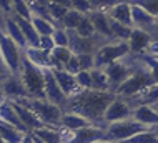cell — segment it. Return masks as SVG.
Returning <instances> with one entry per match:
<instances>
[{
    "label": "cell",
    "mask_w": 158,
    "mask_h": 143,
    "mask_svg": "<svg viewBox=\"0 0 158 143\" xmlns=\"http://www.w3.org/2000/svg\"><path fill=\"white\" fill-rule=\"evenodd\" d=\"M117 95L113 92H97V90H78L72 97L67 98L63 105V111H73L82 115L83 118L90 120L95 127L106 128L103 116L108 105L112 103Z\"/></svg>",
    "instance_id": "obj_1"
},
{
    "label": "cell",
    "mask_w": 158,
    "mask_h": 143,
    "mask_svg": "<svg viewBox=\"0 0 158 143\" xmlns=\"http://www.w3.org/2000/svg\"><path fill=\"white\" fill-rule=\"evenodd\" d=\"M135 55V53H133ZM136 58V68L135 72L130 75V78H128L123 85H120L117 88V92L115 95L117 97H122V98H133L136 95H140L143 92V90L150 88V86L156 85L155 80H153L150 70H148L147 67H145V63L142 62V58H140V55H135Z\"/></svg>",
    "instance_id": "obj_2"
},
{
    "label": "cell",
    "mask_w": 158,
    "mask_h": 143,
    "mask_svg": "<svg viewBox=\"0 0 158 143\" xmlns=\"http://www.w3.org/2000/svg\"><path fill=\"white\" fill-rule=\"evenodd\" d=\"M2 19V15H0ZM23 50L7 35L0 22V63L7 68L8 75H20L22 70Z\"/></svg>",
    "instance_id": "obj_3"
},
{
    "label": "cell",
    "mask_w": 158,
    "mask_h": 143,
    "mask_svg": "<svg viewBox=\"0 0 158 143\" xmlns=\"http://www.w3.org/2000/svg\"><path fill=\"white\" fill-rule=\"evenodd\" d=\"M17 103L30 108L35 113L40 122L48 128H62V116H63V110L62 107L53 105L48 100H37V98H22Z\"/></svg>",
    "instance_id": "obj_4"
},
{
    "label": "cell",
    "mask_w": 158,
    "mask_h": 143,
    "mask_svg": "<svg viewBox=\"0 0 158 143\" xmlns=\"http://www.w3.org/2000/svg\"><path fill=\"white\" fill-rule=\"evenodd\" d=\"M20 78H22L25 88H27L28 98H37V100H47L45 95V75L44 68H38L37 65L30 63L23 55L22 60V70H20Z\"/></svg>",
    "instance_id": "obj_5"
},
{
    "label": "cell",
    "mask_w": 158,
    "mask_h": 143,
    "mask_svg": "<svg viewBox=\"0 0 158 143\" xmlns=\"http://www.w3.org/2000/svg\"><path fill=\"white\" fill-rule=\"evenodd\" d=\"M135 68H136V58L133 53H128L127 57H123L118 62H113L103 67L106 77H108V82H110V90L113 93L117 92L118 86L123 85L130 78V75L135 72Z\"/></svg>",
    "instance_id": "obj_6"
},
{
    "label": "cell",
    "mask_w": 158,
    "mask_h": 143,
    "mask_svg": "<svg viewBox=\"0 0 158 143\" xmlns=\"http://www.w3.org/2000/svg\"><path fill=\"white\" fill-rule=\"evenodd\" d=\"M147 130H152V128L145 127V125H142L133 118H128V120H122V122L106 125V135H108V138L112 141L123 143V141L130 140L131 137L138 135V133L147 132Z\"/></svg>",
    "instance_id": "obj_7"
},
{
    "label": "cell",
    "mask_w": 158,
    "mask_h": 143,
    "mask_svg": "<svg viewBox=\"0 0 158 143\" xmlns=\"http://www.w3.org/2000/svg\"><path fill=\"white\" fill-rule=\"evenodd\" d=\"M128 53H130V47L127 42L112 40L95 53V68H103L113 62H118Z\"/></svg>",
    "instance_id": "obj_8"
},
{
    "label": "cell",
    "mask_w": 158,
    "mask_h": 143,
    "mask_svg": "<svg viewBox=\"0 0 158 143\" xmlns=\"http://www.w3.org/2000/svg\"><path fill=\"white\" fill-rule=\"evenodd\" d=\"M133 110L135 108L131 107L125 98L117 97L108 105V108H106L103 122H105V125H110V123H115V122H122V120H128L133 115Z\"/></svg>",
    "instance_id": "obj_9"
},
{
    "label": "cell",
    "mask_w": 158,
    "mask_h": 143,
    "mask_svg": "<svg viewBox=\"0 0 158 143\" xmlns=\"http://www.w3.org/2000/svg\"><path fill=\"white\" fill-rule=\"evenodd\" d=\"M0 86H2L7 100L19 102V100H22V98H28L27 88H25L20 75H7L5 78L0 82Z\"/></svg>",
    "instance_id": "obj_10"
},
{
    "label": "cell",
    "mask_w": 158,
    "mask_h": 143,
    "mask_svg": "<svg viewBox=\"0 0 158 143\" xmlns=\"http://www.w3.org/2000/svg\"><path fill=\"white\" fill-rule=\"evenodd\" d=\"M103 140H110L108 135H106V128L90 125V127H85L73 132L68 143H97Z\"/></svg>",
    "instance_id": "obj_11"
},
{
    "label": "cell",
    "mask_w": 158,
    "mask_h": 143,
    "mask_svg": "<svg viewBox=\"0 0 158 143\" xmlns=\"http://www.w3.org/2000/svg\"><path fill=\"white\" fill-rule=\"evenodd\" d=\"M44 75H45V95H47V100L53 105L62 107L67 103V95L62 92L58 82L55 80V75L52 72V68H44Z\"/></svg>",
    "instance_id": "obj_12"
},
{
    "label": "cell",
    "mask_w": 158,
    "mask_h": 143,
    "mask_svg": "<svg viewBox=\"0 0 158 143\" xmlns=\"http://www.w3.org/2000/svg\"><path fill=\"white\" fill-rule=\"evenodd\" d=\"M152 42H153V38L148 32H145L142 28H133L127 43H128V47H130V53L140 55V53H145V52L148 50V47L152 45Z\"/></svg>",
    "instance_id": "obj_13"
},
{
    "label": "cell",
    "mask_w": 158,
    "mask_h": 143,
    "mask_svg": "<svg viewBox=\"0 0 158 143\" xmlns=\"http://www.w3.org/2000/svg\"><path fill=\"white\" fill-rule=\"evenodd\" d=\"M87 17L92 20L93 27H95V32L98 33V35H102L103 38H106V40H117V38L113 37L112 27H110V17H108L106 12L92 10Z\"/></svg>",
    "instance_id": "obj_14"
},
{
    "label": "cell",
    "mask_w": 158,
    "mask_h": 143,
    "mask_svg": "<svg viewBox=\"0 0 158 143\" xmlns=\"http://www.w3.org/2000/svg\"><path fill=\"white\" fill-rule=\"evenodd\" d=\"M0 22H2V27H3V30L7 32V35L10 37L12 40H14L22 50L27 48V47H28V45H27V40H25L22 30H20L19 23L15 22L14 17H12V15H2Z\"/></svg>",
    "instance_id": "obj_15"
},
{
    "label": "cell",
    "mask_w": 158,
    "mask_h": 143,
    "mask_svg": "<svg viewBox=\"0 0 158 143\" xmlns=\"http://www.w3.org/2000/svg\"><path fill=\"white\" fill-rule=\"evenodd\" d=\"M23 55L28 62L37 65L38 68H52V52L35 48V47H27L23 50Z\"/></svg>",
    "instance_id": "obj_16"
},
{
    "label": "cell",
    "mask_w": 158,
    "mask_h": 143,
    "mask_svg": "<svg viewBox=\"0 0 158 143\" xmlns=\"http://www.w3.org/2000/svg\"><path fill=\"white\" fill-rule=\"evenodd\" d=\"M12 102V100H10ZM12 105H14L15 108V111H17V115L20 116V120H22V123L27 127L28 132H33V130H38V128H45V125L40 122V118L33 113V111L30 110V108H27V107H23V105H20V103H17V102H12Z\"/></svg>",
    "instance_id": "obj_17"
},
{
    "label": "cell",
    "mask_w": 158,
    "mask_h": 143,
    "mask_svg": "<svg viewBox=\"0 0 158 143\" xmlns=\"http://www.w3.org/2000/svg\"><path fill=\"white\" fill-rule=\"evenodd\" d=\"M108 17L115 22H120V23L127 25V27L133 28V19H131V3L130 0H125V2H120L118 5L112 7L108 12Z\"/></svg>",
    "instance_id": "obj_18"
},
{
    "label": "cell",
    "mask_w": 158,
    "mask_h": 143,
    "mask_svg": "<svg viewBox=\"0 0 158 143\" xmlns=\"http://www.w3.org/2000/svg\"><path fill=\"white\" fill-rule=\"evenodd\" d=\"M131 118L140 122L142 125L148 128H155L158 127V110H155L153 107H148V105H140L133 110V115Z\"/></svg>",
    "instance_id": "obj_19"
},
{
    "label": "cell",
    "mask_w": 158,
    "mask_h": 143,
    "mask_svg": "<svg viewBox=\"0 0 158 143\" xmlns=\"http://www.w3.org/2000/svg\"><path fill=\"white\" fill-rule=\"evenodd\" d=\"M131 19H133V28H142L145 32H148L156 22L155 17L136 3H131Z\"/></svg>",
    "instance_id": "obj_20"
},
{
    "label": "cell",
    "mask_w": 158,
    "mask_h": 143,
    "mask_svg": "<svg viewBox=\"0 0 158 143\" xmlns=\"http://www.w3.org/2000/svg\"><path fill=\"white\" fill-rule=\"evenodd\" d=\"M52 72H53V75H55V80H57L58 85H60L62 92L67 95V98L72 97L73 93H77L80 90L78 88V83H77L75 75L68 73L67 70H53V68H52Z\"/></svg>",
    "instance_id": "obj_21"
},
{
    "label": "cell",
    "mask_w": 158,
    "mask_h": 143,
    "mask_svg": "<svg viewBox=\"0 0 158 143\" xmlns=\"http://www.w3.org/2000/svg\"><path fill=\"white\" fill-rule=\"evenodd\" d=\"M0 120L7 122L8 125H12V127H15V128H19L20 132H23V133H30L27 130V127L22 123L20 116L17 115V111H15V108H14V105H12L10 100H7L5 103L0 105Z\"/></svg>",
    "instance_id": "obj_22"
},
{
    "label": "cell",
    "mask_w": 158,
    "mask_h": 143,
    "mask_svg": "<svg viewBox=\"0 0 158 143\" xmlns=\"http://www.w3.org/2000/svg\"><path fill=\"white\" fill-rule=\"evenodd\" d=\"M15 19V22L19 23L20 30H22L25 40H27V45L28 47H35V48H40V35L37 33L35 27L32 25L30 20H25L22 17H17V15H12Z\"/></svg>",
    "instance_id": "obj_23"
},
{
    "label": "cell",
    "mask_w": 158,
    "mask_h": 143,
    "mask_svg": "<svg viewBox=\"0 0 158 143\" xmlns=\"http://www.w3.org/2000/svg\"><path fill=\"white\" fill-rule=\"evenodd\" d=\"M127 100V98H125ZM133 108L140 107V105H148V107H155L158 103V85H153L150 88L143 90L140 95H136L133 98H128L127 100Z\"/></svg>",
    "instance_id": "obj_24"
},
{
    "label": "cell",
    "mask_w": 158,
    "mask_h": 143,
    "mask_svg": "<svg viewBox=\"0 0 158 143\" xmlns=\"http://www.w3.org/2000/svg\"><path fill=\"white\" fill-rule=\"evenodd\" d=\"M90 125H93V123L90 122V120L83 118L82 115L73 113V111H63V116H62V127L63 128L72 130V132H77V130L90 127Z\"/></svg>",
    "instance_id": "obj_25"
},
{
    "label": "cell",
    "mask_w": 158,
    "mask_h": 143,
    "mask_svg": "<svg viewBox=\"0 0 158 143\" xmlns=\"http://www.w3.org/2000/svg\"><path fill=\"white\" fill-rule=\"evenodd\" d=\"M72 57H73V52L68 47H55L52 50V68L53 70H63Z\"/></svg>",
    "instance_id": "obj_26"
},
{
    "label": "cell",
    "mask_w": 158,
    "mask_h": 143,
    "mask_svg": "<svg viewBox=\"0 0 158 143\" xmlns=\"http://www.w3.org/2000/svg\"><path fill=\"white\" fill-rule=\"evenodd\" d=\"M25 135H27V133L20 132L19 128H15V127H12V125H8L7 122L0 120V137L3 138L5 143H22Z\"/></svg>",
    "instance_id": "obj_27"
},
{
    "label": "cell",
    "mask_w": 158,
    "mask_h": 143,
    "mask_svg": "<svg viewBox=\"0 0 158 143\" xmlns=\"http://www.w3.org/2000/svg\"><path fill=\"white\" fill-rule=\"evenodd\" d=\"M92 73V90L97 92H112L110 90V82L103 68H93Z\"/></svg>",
    "instance_id": "obj_28"
},
{
    "label": "cell",
    "mask_w": 158,
    "mask_h": 143,
    "mask_svg": "<svg viewBox=\"0 0 158 143\" xmlns=\"http://www.w3.org/2000/svg\"><path fill=\"white\" fill-rule=\"evenodd\" d=\"M33 137L44 140L45 143H62V133H60V128H38V130H33L32 132Z\"/></svg>",
    "instance_id": "obj_29"
},
{
    "label": "cell",
    "mask_w": 158,
    "mask_h": 143,
    "mask_svg": "<svg viewBox=\"0 0 158 143\" xmlns=\"http://www.w3.org/2000/svg\"><path fill=\"white\" fill-rule=\"evenodd\" d=\"M32 25L35 27L37 33L40 37H52L57 25L53 23L52 20H47V19H42V17H32Z\"/></svg>",
    "instance_id": "obj_30"
},
{
    "label": "cell",
    "mask_w": 158,
    "mask_h": 143,
    "mask_svg": "<svg viewBox=\"0 0 158 143\" xmlns=\"http://www.w3.org/2000/svg\"><path fill=\"white\" fill-rule=\"evenodd\" d=\"M110 27H112V32H113V37L117 40H122V42H128V38L131 35V27H127V25L120 23V22H115L110 19Z\"/></svg>",
    "instance_id": "obj_31"
},
{
    "label": "cell",
    "mask_w": 158,
    "mask_h": 143,
    "mask_svg": "<svg viewBox=\"0 0 158 143\" xmlns=\"http://www.w3.org/2000/svg\"><path fill=\"white\" fill-rule=\"evenodd\" d=\"M83 14H80V12H77V10H68V14L65 15V19H63L62 22V25L60 27H63L65 30H77V27L80 25V22L83 20Z\"/></svg>",
    "instance_id": "obj_32"
},
{
    "label": "cell",
    "mask_w": 158,
    "mask_h": 143,
    "mask_svg": "<svg viewBox=\"0 0 158 143\" xmlns=\"http://www.w3.org/2000/svg\"><path fill=\"white\" fill-rule=\"evenodd\" d=\"M12 15L22 17L25 20H32V12L28 7L27 0H14V5H12Z\"/></svg>",
    "instance_id": "obj_33"
},
{
    "label": "cell",
    "mask_w": 158,
    "mask_h": 143,
    "mask_svg": "<svg viewBox=\"0 0 158 143\" xmlns=\"http://www.w3.org/2000/svg\"><path fill=\"white\" fill-rule=\"evenodd\" d=\"M123 143H158V133L155 130H147V132L138 133Z\"/></svg>",
    "instance_id": "obj_34"
},
{
    "label": "cell",
    "mask_w": 158,
    "mask_h": 143,
    "mask_svg": "<svg viewBox=\"0 0 158 143\" xmlns=\"http://www.w3.org/2000/svg\"><path fill=\"white\" fill-rule=\"evenodd\" d=\"M48 10H50V19H52V22L57 25V27H60L63 19H65V15L68 14V10H70V8L62 7V5H55V3H50Z\"/></svg>",
    "instance_id": "obj_35"
},
{
    "label": "cell",
    "mask_w": 158,
    "mask_h": 143,
    "mask_svg": "<svg viewBox=\"0 0 158 143\" xmlns=\"http://www.w3.org/2000/svg\"><path fill=\"white\" fill-rule=\"evenodd\" d=\"M140 58H142V62L145 63V67L150 70L153 80H155V83L158 85V58L152 57V55H148V53H140Z\"/></svg>",
    "instance_id": "obj_36"
},
{
    "label": "cell",
    "mask_w": 158,
    "mask_h": 143,
    "mask_svg": "<svg viewBox=\"0 0 158 143\" xmlns=\"http://www.w3.org/2000/svg\"><path fill=\"white\" fill-rule=\"evenodd\" d=\"M77 33H78L80 37H85V38H88V37H93L95 35V27H93V23H92V20L88 19L87 15L83 17V20L80 22V25L77 27V30H75Z\"/></svg>",
    "instance_id": "obj_37"
},
{
    "label": "cell",
    "mask_w": 158,
    "mask_h": 143,
    "mask_svg": "<svg viewBox=\"0 0 158 143\" xmlns=\"http://www.w3.org/2000/svg\"><path fill=\"white\" fill-rule=\"evenodd\" d=\"M130 3H136V5L145 8L150 15L158 19V0H130Z\"/></svg>",
    "instance_id": "obj_38"
},
{
    "label": "cell",
    "mask_w": 158,
    "mask_h": 143,
    "mask_svg": "<svg viewBox=\"0 0 158 143\" xmlns=\"http://www.w3.org/2000/svg\"><path fill=\"white\" fill-rule=\"evenodd\" d=\"M78 58L80 70L85 72H92L95 68V53H85V55H77Z\"/></svg>",
    "instance_id": "obj_39"
},
{
    "label": "cell",
    "mask_w": 158,
    "mask_h": 143,
    "mask_svg": "<svg viewBox=\"0 0 158 143\" xmlns=\"http://www.w3.org/2000/svg\"><path fill=\"white\" fill-rule=\"evenodd\" d=\"M77 78V83H78V88L80 90H92V73L90 72H78L75 75Z\"/></svg>",
    "instance_id": "obj_40"
},
{
    "label": "cell",
    "mask_w": 158,
    "mask_h": 143,
    "mask_svg": "<svg viewBox=\"0 0 158 143\" xmlns=\"http://www.w3.org/2000/svg\"><path fill=\"white\" fill-rule=\"evenodd\" d=\"M52 38H53V42H55V45H57V47H68V32L63 27H57V28H55Z\"/></svg>",
    "instance_id": "obj_41"
},
{
    "label": "cell",
    "mask_w": 158,
    "mask_h": 143,
    "mask_svg": "<svg viewBox=\"0 0 158 143\" xmlns=\"http://www.w3.org/2000/svg\"><path fill=\"white\" fill-rule=\"evenodd\" d=\"M72 10H77L83 15H88L93 8H92V3L88 0H72Z\"/></svg>",
    "instance_id": "obj_42"
},
{
    "label": "cell",
    "mask_w": 158,
    "mask_h": 143,
    "mask_svg": "<svg viewBox=\"0 0 158 143\" xmlns=\"http://www.w3.org/2000/svg\"><path fill=\"white\" fill-rule=\"evenodd\" d=\"M63 70H67L68 73H72V75H77L78 72H82V70H80V65H78V58H77V55H73V57L70 58V62L65 65V68H63Z\"/></svg>",
    "instance_id": "obj_43"
},
{
    "label": "cell",
    "mask_w": 158,
    "mask_h": 143,
    "mask_svg": "<svg viewBox=\"0 0 158 143\" xmlns=\"http://www.w3.org/2000/svg\"><path fill=\"white\" fill-rule=\"evenodd\" d=\"M55 42L52 37H40V48L42 50H47V52H52L55 48Z\"/></svg>",
    "instance_id": "obj_44"
},
{
    "label": "cell",
    "mask_w": 158,
    "mask_h": 143,
    "mask_svg": "<svg viewBox=\"0 0 158 143\" xmlns=\"http://www.w3.org/2000/svg\"><path fill=\"white\" fill-rule=\"evenodd\" d=\"M12 5H14V0H0V14L12 15Z\"/></svg>",
    "instance_id": "obj_45"
},
{
    "label": "cell",
    "mask_w": 158,
    "mask_h": 143,
    "mask_svg": "<svg viewBox=\"0 0 158 143\" xmlns=\"http://www.w3.org/2000/svg\"><path fill=\"white\" fill-rule=\"evenodd\" d=\"M145 53H148V55H152V57L158 58V42H152V45L148 47V50L145 52Z\"/></svg>",
    "instance_id": "obj_46"
},
{
    "label": "cell",
    "mask_w": 158,
    "mask_h": 143,
    "mask_svg": "<svg viewBox=\"0 0 158 143\" xmlns=\"http://www.w3.org/2000/svg\"><path fill=\"white\" fill-rule=\"evenodd\" d=\"M50 3H55V5H62V7L72 8V0H50Z\"/></svg>",
    "instance_id": "obj_47"
},
{
    "label": "cell",
    "mask_w": 158,
    "mask_h": 143,
    "mask_svg": "<svg viewBox=\"0 0 158 143\" xmlns=\"http://www.w3.org/2000/svg\"><path fill=\"white\" fill-rule=\"evenodd\" d=\"M22 143H35L33 141V137H32V133H27V135L23 137V141Z\"/></svg>",
    "instance_id": "obj_48"
},
{
    "label": "cell",
    "mask_w": 158,
    "mask_h": 143,
    "mask_svg": "<svg viewBox=\"0 0 158 143\" xmlns=\"http://www.w3.org/2000/svg\"><path fill=\"white\" fill-rule=\"evenodd\" d=\"M5 102H7V97H5V93H3L2 86H0V105H2V103H5Z\"/></svg>",
    "instance_id": "obj_49"
},
{
    "label": "cell",
    "mask_w": 158,
    "mask_h": 143,
    "mask_svg": "<svg viewBox=\"0 0 158 143\" xmlns=\"http://www.w3.org/2000/svg\"><path fill=\"white\" fill-rule=\"evenodd\" d=\"M33 2H40L44 5H50V0H33Z\"/></svg>",
    "instance_id": "obj_50"
},
{
    "label": "cell",
    "mask_w": 158,
    "mask_h": 143,
    "mask_svg": "<svg viewBox=\"0 0 158 143\" xmlns=\"http://www.w3.org/2000/svg\"><path fill=\"white\" fill-rule=\"evenodd\" d=\"M33 137V135H32ZM33 141H35V143H45L44 140H40V138H37V137H33Z\"/></svg>",
    "instance_id": "obj_51"
},
{
    "label": "cell",
    "mask_w": 158,
    "mask_h": 143,
    "mask_svg": "<svg viewBox=\"0 0 158 143\" xmlns=\"http://www.w3.org/2000/svg\"><path fill=\"white\" fill-rule=\"evenodd\" d=\"M97 143H118V141H112V140H103V141H97Z\"/></svg>",
    "instance_id": "obj_52"
},
{
    "label": "cell",
    "mask_w": 158,
    "mask_h": 143,
    "mask_svg": "<svg viewBox=\"0 0 158 143\" xmlns=\"http://www.w3.org/2000/svg\"><path fill=\"white\" fill-rule=\"evenodd\" d=\"M0 143H5V141H3V138H2V137H0Z\"/></svg>",
    "instance_id": "obj_53"
},
{
    "label": "cell",
    "mask_w": 158,
    "mask_h": 143,
    "mask_svg": "<svg viewBox=\"0 0 158 143\" xmlns=\"http://www.w3.org/2000/svg\"><path fill=\"white\" fill-rule=\"evenodd\" d=\"M153 108H155V110H158V103H156V105H155V107H153Z\"/></svg>",
    "instance_id": "obj_54"
}]
</instances>
